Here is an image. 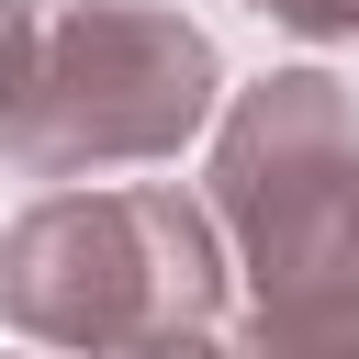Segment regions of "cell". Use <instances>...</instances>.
<instances>
[{
	"instance_id": "8992f818",
	"label": "cell",
	"mask_w": 359,
	"mask_h": 359,
	"mask_svg": "<svg viewBox=\"0 0 359 359\" xmlns=\"http://www.w3.org/2000/svg\"><path fill=\"white\" fill-rule=\"evenodd\" d=\"M34 0H0V123H11V101H22V79H34Z\"/></svg>"
},
{
	"instance_id": "52a82bcc",
	"label": "cell",
	"mask_w": 359,
	"mask_h": 359,
	"mask_svg": "<svg viewBox=\"0 0 359 359\" xmlns=\"http://www.w3.org/2000/svg\"><path fill=\"white\" fill-rule=\"evenodd\" d=\"M123 359H236L224 337H146V348H123Z\"/></svg>"
},
{
	"instance_id": "6da1fadb",
	"label": "cell",
	"mask_w": 359,
	"mask_h": 359,
	"mask_svg": "<svg viewBox=\"0 0 359 359\" xmlns=\"http://www.w3.org/2000/svg\"><path fill=\"white\" fill-rule=\"evenodd\" d=\"M224 236L191 191H45L0 236V314L56 359H123L146 337H213L224 314Z\"/></svg>"
},
{
	"instance_id": "3957f363",
	"label": "cell",
	"mask_w": 359,
	"mask_h": 359,
	"mask_svg": "<svg viewBox=\"0 0 359 359\" xmlns=\"http://www.w3.org/2000/svg\"><path fill=\"white\" fill-rule=\"evenodd\" d=\"M224 269H247V314L258 325H314V337H359V157L292 180L280 202L224 224Z\"/></svg>"
},
{
	"instance_id": "7a4b0ae2",
	"label": "cell",
	"mask_w": 359,
	"mask_h": 359,
	"mask_svg": "<svg viewBox=\"0 0 359 359\" xmlns=\"http://www.w3.org/2000/svg\"><path fill=\"white\" fill-rule=\"evenodd\" d=\"M224 112V56L202 22L157 0H67L34 34V79L0 123V146L34 180H101V168H157Z\"/></svg>"
},
{
	"instance_id": "5b68a950",
	"label": "cell",
	"mask_w": 359,
	"mask_h": 359,
	"mask_svg": "<svg viewBox=\"0 0 359 359\" xmlns=\"http://www.w3.org/2000/svg\"><path fill=\"white\" fill-rule=\"evenodd\" d=\"M247 11H269V22L303 34V45H348V34H359V0H247Z\"/></svg>"
},
{
	"instance_id": "277c9868",
	"label": "cell",
	"mask_w": 359,
	"mask_h": 359,
	"mask_svg": "<svg viewBox=\"0 0 359 359\" xmlns=\"http://www.w3.org/2000/svg\"><path fill=\"white\" fill-rule=\"evenodd\" d=\"M224 348H236V359H359V337H314V325H258V314H247V325H236Z\"/></svg>"
}]
</instances>
